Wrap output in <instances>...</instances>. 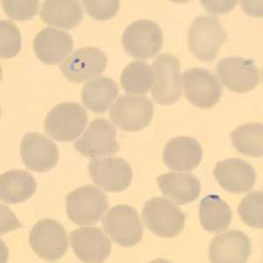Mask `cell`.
<instances>
[{"label": "cell", "instance_id": "1", "mask_svg": "<svg viewBox=\"0 0 263 263\" xmlns=\"http://www.w3.org/2000/svg\"><path fill=\"white\" fill-rule=\"evenodd\" d=\"M227 38L228 33L218 18L198 16L192 21L189 29V48L198 60L212 63Z\"/></svg>", "mask_w": 263, "mask_h": 263}, {"label": "cell", "instance_id": "2", "mask_svg": "<svg viewBox=\"0 0 263 263\" xmlns=\"http://www.w3.org/2000/svg\"><path fill=\"white\" fill-rule=\"evenodd\" d=\"M109 206L106 195L93 185H84L66 196L69 219L78 226L96 224Z\"/></svg>", "mask_w": 263, "mask_h": 263}, {"label": "cell", "instance_id": "3", "mask_svg": "<svg viewBox=\"0 0 263 263\" xmlns=\"http://www.w3.org/2000/svg\"><path fill=\"white\" fill-rule=\"evenodd\" d=\"M88 124L86 110L78 103H62L46 116L44 127L51 138L61 142L78 139Z\"/></svg>", "mask_w": 263, "mask_h": 263}, {"label": "cell", "instance_id": "4", "mask_svg": "<svg viewBox=\"0 0 263 263\" xmlns=\"http://www.w3.org/2000/svg\"><path fill=\"white\" fill-rule=\"evenodd\" d=\"M147 229L157 236L173 238L179 235L185 224V215L173 202L165 197H153L142 211Z\"/></svg>", "mask_w": 263, "mask_h": 263}, {"label": "cell", "instance_id": "5", "mask_svg": "<svg viewBox=\"0 0 263 263\" xmlns=\"http://www.w3.org/2000/svg\"><path fill=\"white\" fill-rule=\"evenodd\" d=\"M180 61L171 54H160L153 62L154 87L152 98L161 105H172L182 94Z\"/></svg>", "mask_w": 263, "mask_h": 263}, {"label": "cell", "instance_id": "6", "mask_svg": "<svg viewBox=\"0 0 263 263\" xmlns=\"http://www.w3.org/2000/svg\"><path fill=\"white\" fill-rule=\"evenodd\" d=\"M121 42L129 55L138 59H148L160 53L163 45V34L155 21L139 20L126 27Z\"/></svg>", "mask_w": 263, "mask_h": 263}, {"label": "cell", "instance_id": "7", "mask_svg": "<svg viewBox=\"0 0 263 263\" xmlns=\"http://www.w3.org/2000/svg\"><path fill=\"white\" fill-rule=\"evenodd\" d=\"M105 233L114 242L131 248L141 241L143 228L137 211L126 204L112 207L102 220Z\"/></svg>", "mask_w": 263, "mask_h": 263}, {"label": "cell", "instance_id": "8", "mask_svg": "<svg viewBox=\"0 0 263 263\" xmlns=\"http://www.w3.org/2000/svg\"><path fill=\"white\" fill-rule=\"evenodd\" d=\"M31 248L44 260H60L69 248L65 229L60 222L44 218L36 223L29 235Z\"/></svg>", "mask_w": 263, "mask_h": 263}, {"label": "cell", "instance_id": "9", "mask_svg": "<svg viewBox=\"0 0 263 263\" xmlns=\"http://www.w3.org/2000/svg\"><path fill=\"white\" fill-rule=\"evenodd\" d=\"M154 106L145 97L122 95L114 103L110 117L115 126L125 132L146 128L152 121Z\"/></svg>", "mask_w": 263, "mask_h": 263}, {"label": "cell", "instance_id": "10", "mask_svg": "<svg viewBox=\"0 0 263 263\" xmlns=\"http://www.w3.org/2000/svg\"><path fill=\"white\" fill-rule=\"evenodd\" d=\"M184 96L192 105L209 109L218 104L223 88L213 73L205 69L193 68L182 74Z\"/></svg>", "mask_w": 263, "mask_h": 263}, {"label": "cell", "instance_id": "11", "mask_svg": "<svg viewBox=\"0 0 263 263\" xmlns=\"http://www.w3.org/2000/svg\"><path fill=\"white\" fill-rule=\"evenodd\" d=\"M75 148L83 156L92 158L114 155L120 149L116 129L105 119L92 120L76 142Z\"/></svg>", "mask_w": 263, "mask_h": 263}, {"label": "cell", "instance_id": "12", "mask_svg": "<svg viewBox=\"0 0 263 263\" xmlns=\"http://www.w3.org/2000/svg\"><path fill=\"white\" fill-rule=\"evenodd\" d=\"M89 171L94 183L108 192H122L133 179L131 166L120 157L92 159Z\"/></svg>", "mask_w": 263, "mask_h": 263}, {"label": "cell", "instance_id": "13", "mask_svg": "<svg viewBox=\"0 0 263 263\" xmlns=\"http://www.w3.org/2000/svg\"><path fill=\"white\" fill-rule=\"evenodd\" d=\"M216 69L223 84L233 92L250 91L260 81V70L251 59L228 57L222 59Z\"/></svg>", "mask_w": 263, "mask_h": 263}, {"label": "cell", "instance_id": "14", "mask_svg": "<svg viewBox=\"0 0 263 263\" xmlns=\"http://www.w3.org/2000/svg\"><path fill=\"white\" fill-rule=\"evenodd\" d=\"M107 57L97 48H78L60 64L61 71L68 80L80 84L97 78L107 65Z\"/></svg>", "mask_w": 263, "mask_h": 263}, {"label": "cell", "instance_id": "15", "mask_svg": "<svg viewBox=\"0 0 263 263\" xmlns=\"http://www.w3.org/2000/svg\"><path fill=\"white\" fill-rule=\"evenodd\" d=\"M21 156L28 170L43 173L57 166L59 151L54 141L44 135L28 133L21 140Z\"/></svg>", "mask_w": 263, "mask_h": 263}, {"label": "cell", "instance_id": "16", "mask_svg": "<svg viewBox=\"0 0 263 263\" xmlns=\"http://www.w3.org/2000/svg\"><path fill=\"white\" fill-rule=\"evenodd\" d=\"M69 239L76 255L84 262H103L111 254V241L99 228H78Z\"/></svg>", "mask_w": 263, "mask_h": 263}, {"label": "cell", "instance_id": "17", "mask_svg": "<svg viewBox=\"0 0 263 263\" xmlns=\"http://www.w3.org/2000/svg\"><path fill=\"white\" fill-rule=\"evenodd\" d=\"M213 176L222 188L234 194L251 191L256 180V172L251 164L237 158L218 162Z\"/></svg>", "mask_w": 263, "mask_h": 263}, {"label": "cell", "instance_id": "18", "mask_svg": "<svg viewBox=\"0 0 263 263\" xmlns=\"http://www.w3.org/2000/svg\"><path fill=\"white\" fill-rule=\"evenodd\" d=\"M250 254V239L239 231H228L217 235L210 245L209 258L212 262H246Z\"/></svg>", "mask_w": 263, "mask_h": 263}, {"label": "cell", "instance_id": "19", "mask_svg": "<svg viewBox=\"0 0 263 263\" xmlns=\"http://www.w3.org/2000/svg\"><path fill=\"white\" fill-rule=\"evenodd\" d=\"M163 162L172 171H193L199 165L203 150L194 138L178 136L171 139L163 149Z\"/></svg>", "mask_w": 263, "mask_h": 263}, {"label": "cell", "instance_id": "20", "mask_svg": "<svg viewBox=\"0 0 263 263\" xmlns=\"http://www.w3.org/2000/svg\"><path fill=\"white\" fill-rule=\"evenodd\" d=\"M73 49V40L65 31L47 27L37 33L33 50L41 62L54 65L61 63Z\"/></svg>", "mask_w": 263, "mask_h": 263}, {"label": "cell", "instance_id": "21", "mask_svg": "<svg viewBox=\"0 0 263 263\" xmlns=\"http://www.w3.org/2000/svg\"><path fill=\"white\" fill-rule=\"evenodd\" d=\"M157 182L162 194L178 204L192 203L200 194V182L192 174H163L157 178Z\"/></svg>", "mask_w": 263, "mask_h": 263}, {"label": "cell", "instance_id": "22", "mask_svg": "<svg viewBox=\"0 0 263 263\" xmlns=\"http://www.w3.org/2000/svg\"><path fill=\"white\" fill-rule=\"evenodd\" d=\"M41 17L47 24L71 29L81 23L84 12L78 0H47L42 3Z\"/></svg>", "mask_w": 263, "mask_h": 263}, {"label": "cell", "instance_id": "23", "mask_svg": "<svg viewBox=\"0 0 263 263\" xmlns=\"http://www.w3.org/2000/svg\"><path fill=\"white\" fill-rule=\"evenodd\" d=\"M37 184L27 171H6L0 177V198L4 203H18L29 199L36 192Z\"/></svg>", "mask_w": 263, "mask_h": 263}, {"label": "cell", "instance_id": "24", "mask_svg": "<svg viewBox=\"0 0 263 263\" xmlns=\"http://www.w3.org/2000/svg\"><path fill=\"white\" fill-rule=\"evenodd\" d=\"M119 87L111 78H98L84 84L82 99L84 105L96 114H104L114 104Z\"/></svg>", "mask_w": 263, "mask_h": 263}, {"label": "cell", "instance_id": "25", "mask_svg": "<svg viewBox=\"0 0 263 263\" xmlns=\"http://www.w3.org/2000/svg\"><path fill=\"white\" fill-rule=\"evenodd\" d=\"M199 218L204 230L219 233L230 226L232 209L218 195H208L199 204Z\"/></svg>", "mask_w": 263, "mask_h": 263}, {"label": "cell", "instance_id": "26", "mask_svg": "<svg viewBox=\"0 0 263 263\" xmlns=\"http://www.w3.org/2000/svg\"><path fill=\"white\" fill-rule=\"evenodd\" d=\"M120 84L130 95L148 92L154 86V71L151 66L141 61L132 62L123 70Z\"/></svg>", "mask_w": 263, "mask_h": 263}, {"label": "cell", "instance_id": "27", "mask_svg": "<svg viewBox=\"0 0 263 263\" xmlns=\"http://www.w3.org/2000/svg\"><path fill=\"white\" fill-rule=\"evenodd\" d=\"M263 126L259 123L246 124L232 132L231 138L238 152L251 156L261 157L263 155Z\"/></svg>", "mask_w": 263, "mask_h": 263}, {"label": "cell", "instance_id": "28", "mask_svg": "<svg viewBox=\"0 0 263 263\" xmlns=\"http://www.w3.org/2000/svg\"><path fill=\"white\" fill-rule=\"evenodd\" d=\"M238 213L242 221L248 227L262 229L263 193L255 191L244 197L238 207Z\"/></svg>", "mask_w": 263, "mask_h": 263}, {"label": "cell", "instance_id": "29", "mask_svg": "<svg viewBox=\"0 0 263 263\" xmlns=\"http://www.w3.org/2000/svg\"><path fill=\"white\" fill-rule=\"evenodd\" d=\"M21 49V35L18 27L9 21H0V57L8 59L17 55Z\"/></svg>", "mask_w": 263, "mask_h": 263}, {"label": "cell", "instance_id": "30", "mask_svg": "<svg viewBox=\"0 0 263 263\" xmlns=\"http://www.w3.org/2000/svg\"><path fill=\"white\" fill-rule=\"evenodd\" d=\"M2 6L6 14L16 21H27L38 12L37 0H2Z\"/></svg>", "mask_w": 263, "mask_h": 263}, {"label": "cell", "instance_id": "31", "mask_svg": "<svg viewBox=\"0 0 263 263\" xmlns=\"http://www.w3.org/2000/svg\"><path fill=\"white\" fill-rule=\"evenodd\" d=\"M82 3L87 13L98 21H107L114 17L120 5L118 0H84Z\"/></svg>", "mask_w": 263, "mask_h": 263}, {"label": "cell", "instance_id": "32", "mask_svg": "<svg viewBox=\"0 0 263 263\" xmlns=\"http://www.w3.org/2000/svg\"><path fill=\"white\" fill-rule=\"evenodd\" d=\"M203 7L212 13H224L233 9L236 1H202Z\"/></svg>", "mask_w": 263, "mask_h": 263}]
</instances>
